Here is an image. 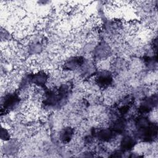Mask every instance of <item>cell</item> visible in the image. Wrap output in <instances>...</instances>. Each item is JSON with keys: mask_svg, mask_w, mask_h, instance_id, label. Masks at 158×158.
Wrapping results in <instances>:
<instances>
[{"mask_svg": "<svg viewBox=\"0 0 158 158\" xmlns=\"http://www.w3.org/2000/svg\"><path fill=\"white\" fill-rule=\"evenodd\" d=\"M73 134V130L71 128H67L61 132L60 138L64 143H69L72 140Z\"/></svg>", "mask_w": 158, "mask_h": 158, "instance_id": "1", "label": "cell"}, {"mask_svg": "<svg viewBox=\"0 0 158 158\" xmlns=\"http://www.w3.org/2000/svg\"><path fill=\"white\" fill-rule=\"evenodd\" d=\"M133 142L134 141L132 138L129 136H126L125 137L123 138V139L121 141V145L123 149H130L133 146Z\"/></svg>", "mask_w": 158, "mask_h": 158, "instance_id": "2", "label": "cell"}, {"mask_svg": "<svg viewBox=\"0 0 158 158\" xmlns=\"http://www.w3.org/2000/svg\"><path fill=\"white\" fill-rule=\"evenodd\" d=\"M1 138L2 139H3L4 141H7V140L9 139L10 136V133H9V132L6 128L2 127V129H1Z\"/></svg>", "mask_w": 158, "mask_h": 158, "instance_id": "3", "label": "cell"}]
</instances>
